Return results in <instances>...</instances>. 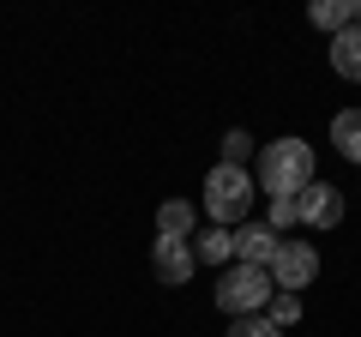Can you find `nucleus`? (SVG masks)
Returning <instances> with one entry per match:
<instances>
[{"label":"nucleus","instance_id":"f257e3e1","mask_svg":"<svg viewBox=\"0 0 361 337\" xmlns=\"http://www.w3.org/2000/svg\"><path fill=\"white\" fill-rule=\"evenodd\" d=\"M319 181V168H313V145L295 139V133H283V139H271L265 151H259L253 163V187L265 199H295L301 187Z\"/></svg>","mask_w":361,"mask_h":337},{"label":"nucleus","instance_id":"f03ea898","mask_svg":"<svg viewBox=\"0 0 361 337\" xmlns=\"http://www.w3.org/2000/svg\"><path fill=\"white\" fill-rule=\"evenodd\" d=\"M205 217L217 229H241L253 217V168H235V163H217L205 175Z\"/></svg>","mask_w":361,"mask_h":337},{"label":"nucleus","instance_id":"7ed1b4c3","mask_svg":"<svg viewBox=\"0 0 361 337\" xmlns=\"http://www.w3.org/2000/svg\"><path fill=\"white\" fill-rule=\"evenodd\" d=\"M271 295H277V289H271V271H259V265H229V271L217 277V307L229 313V319H241V313H265Z\"/></svg>","mask_w":361,"mask_h":337},{"label":"nucleus","instance_id":"20e7f679","mask_svg":"<svg viewBox=\"0 0 361 337\" xmlns=\"http://www.w3.org/2000/svg\"><path fill=\"white\" fill-rule=\"evenodd\" d=\"M265 271H271V289L301 295V289L319 277V247H313V241H283V247H277V259H271Z\"/></svg>","mask_w":361,"mask_h":337},{"label":"nucleus","instance_id":"39448f33","mask_svg":"<svg viewBox=\"0 0 361 337\" xmlns=\"http://www.w3.org/2000/svg\"><path fill=\"white\" fill-rule=\"evenodd\" d=\"M295 211H301L307 229H337V223H343V193H337L331 181H313V187L295 193Z\"/></svg>","mask_w":361,"mask_h":337},{"label":"nucleus","instance_id":"423d86ee","mask_svg":"<svg viewBox=\"0 0 361 337\" xmlns=\"http://www.w3.org/2000/svg\"><path fill=\"white\" fill-rule=\"evenodd\" d=\"M151 265H157V277H163L169 289L193 283V271H199L193 247H187V241H175V235H157V241H151Z\"/></svg>","mask_w":361,"mask_h":337},{"label":"nucleus","instance_id":"0eeeda50","mask_svg":"<svg viewBox=\"0 0 361 337\" xmlns=\"http://www.w3.org/2000/svg\"><path fill=\"white\" fill-rule=\"evenodd\" d=\"M277 247H283V235H271L265 223L247 217L241 229H235V265H259V271H265V265L277 259Z\"/></svg>","mask_w":361,"mask_h":337},{"label":"nucleus","instance_id":"6e6552de","mask_svg":"<svg viewBox=\"0 0 361 337\" xmlns=\"http://www.w3.org/2000/svg\"><path fill=\"white\" fill-rule=\"evenodd\" d=\"M193 259L199 265H229L235 259V229H217V223H205V229H193Z\"/></svg>","mask_w":361,"mask_h":337},{"label":"nucleus","instance_id":"1a4fd4ad","mask_svg":"<svg viewBox=\"0 0 361 337\" xmlns=\"http://www.w3.org/2000/svg\"><path fill=\"white\" fill-rule=\"evenodd\" d=\"M331 73L349 78V85H361V25H349V30L331 37Z\"/></svg>","mask_w":361,"mask_h":337},{"label":"nucleus","instance_id":"9d476101","mask_svg":"<svg viewBox=\"0 0 361 337\" xmlns=\"http://www.w3.org/2000/svg\"><path fill=\"white\" fill-rule=\"evenodd\" d=\"M199 229V211L187 205V199H163V211H157V235H175V241H193Z\"/></svg>","mask_w":361,"mask_h":337},{"label":"nucleus","instance_id":"9b49d317","mask_svg":"<svg viewBox=\"0 0 361 337\" xmlns=\"http://www.w3.org/2000/svg\"><path fill=\"white\" fill-rule=\"evenodd\" d=\"M331 145L343 163H361V109H343V115H331Z\"/></svg>","mask_w":361,"mask_h":337},{"label":"nucleus","instance_id":"f8f14e48","mask_svg":"<svg viewBox=\"0 0 361 337\" xmlns=\"http://www.w3.org/2000/svg\"><path fill=\"white\" fill-rule=\"evenodd\" d=\"M307 18H313L319 30H331V37H337V30L361 25V0H319V6H313Z\"/></svg>","mask_w":361,"mask_h":337},{"label":"nucleus","instance_id":"ddd939ff","mask_svg":"<svg viewBox=\"0 0 361 337\" xmlns=\"http://www.w3.org/2000/svg\"><path fill=\"white\" fill-rule=\"evenodd\" d=\"M265 319L277 325V331H289V325H301V295H283V289H277V295L265 301Z\"/></svg>","mask_w":361,"mask_h":337},{"label":"nucleus","instance_id":"4468645a","mask_svg":"<svg viewBox=\"0 0 361 337\" xmlns=\"http://www.w3.org/2000/svg\"><path fill=\"white\" fill-rule=\"evenodd\" d=\"M247 157H253V133H247V127H229V133H223V163L247 168Z\"/></svg>","mask_w":361,"mask_h":337},{"label":"nucleus","instance_id":"2eb2a0df","mask_svg":"<svg viewBox=\"0 0 361 337\" xmlns=\"http://www.w3.org/2000/svg\"><path fill=\"white\" fill-rule=\"evenodd\" d=\"M223 337H283V331H277L265 313H241V319H229V331H223Z\"/></svg>","mask_w":361,"mask_h":337},{"label":"nucleus","instance_id":"dca6fc26","mask_svg":"<svg viewBox=\"0 0 361 337\" xmlns=\"http://www.w3.org/2000/svg\"><path fill=\"white\" fill-rule=\"evenodd\" d=\"M289 223H301V211H295V199H271V211H265V229H271V235H283Z\"/></svg>","mask_w":361,"mask_h":337}]
</instances>
